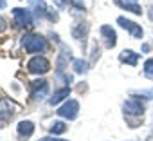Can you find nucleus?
Segmentation results:
<instances>
[{
	"instance_id": "obj_1",
	"label": "nucleus",
	"mask_w": 153,
	"mask_h": 141,
	"mask_svg": "<svg viewBox=\"0 0 153 141\" xmlns=\"http://www.w3.org/2000/svg\"><path fill=\"white\" fill-rule=\"evenodd\" d=\"M22 47L27 52H45L47 47H49V44H47V40L42 34L27 33V34L22 36Z\"/></svg>"
},
{
	"instance_id": "obj_2",
	"label": "nucleus",
	"mask_w": 153,
	"mask_h": 141,
	"mask_svg": "<svg viewBox=\"0 0 153 141\" xmlns=\"http://www.w3.org/2000/svg\"><path fill=\"white\" fill-rule=\"evenodd\" d=\"M27 70L31 74H45L51 70V62L45 56H33L27 62Z\"/></svg>"
},
{
	"instance_id": "obj_3",
	"label": "nucleus",
	"mask_w": 153,
	"mask_h": 141,
	"mask_svg": "<svg viewBox=\"0 0 153 141\" xmlns=\"http://www.w3.org/2000/svg\"><path fill=\"white\" fill-rule=\"evenodd\" d=\"M13 24H15V27H18V29L31 27V26H33V13L27 11V9H22V8L13 9Z\"/></svg>"
},
{
	"instance_id": "obj_4",
	"label": "nucleus",
	"mask_w": 153,
	"mask_h": 141,
	"mask_svg": "<svg viewBox=\"0 0 153 141\" xmlns=\"http://www.w3.org/2000/svg\"><path fill=\"white\" fill-rule=\"evenodd\" d=\"M79 114V103L76 100H67L59 109H58V116L68 119V121H74Z\"/></svg>"
},
{
	"instance_id": "obj_5",
	"label": "nucleus",
	"mask_w": 153,
	"mask_h": 141,
	"mask_svg": "<svg viewBox=\"0 0 153 141\" xmlns=\"http://www.w3.org/2000/svg\"><path fill=\"white\" fill-rule=\"evenodd\" d=\"M49 92V83L45 80H36L31 83V100L38 101V100H43Z\"/></svg>"
},
{
	"instance_id": "obj_6",
	"label": "nucleus",
	"mask_w": 153,
	"mask_h": 141,
	"mask_svg": "<svg viewBox=\"0 0 153 141\" xmlns=\"http://www.w3.org/2000/svg\"><path fill=\"white\" fill-rule=\"evenodd\" d=\"M117 24H119L124 31H128L131 36H135V38H142V34H144V31H142V27H140L139 24H135V22H131V20H128V18H124V16H119V18H117Z\"/></svg>"
},
{
	"instance_id": "obj_7",
	"label": "nucleus",
	"mask_w": 153,
	"mask_h": 141,
	"mask_svg": "<svg viewBox=\"0 0 153 141\" xmlns=\"http://www.w3.org/2000/svg\"><path fill=\"white\" fill-rule=\"evenodd\" d=\"M123 110L128 116H142L144 114V105L139 100H126L124 105H123Z\"/></svg>"
},
{
	"instance_id": "obj_8",
	"label": "nucleus",
	"mask_w": 153,
	"mask_h": 141,
	"mask_svg": "<svg viewBox=\"0 0 153 141\" xmlns=\"http://www.w3.org/2000/svg\"><path fill=\"white\" fill-rule=\"evenodd\" d=\"M101 36H103V42H105V45L106 47H115V44H117V34H115V31L110 27V26H101Z\"/></svg>"
},
{
	"instance_id": "obj_9",
	"label": "nucleus",
	"mask_w": 153,
	"mask_h": 141,
	"mask_svg": "<svg viewBox=\"0 0 153 141\" xmlns=\"http://www.w3.org/2000/svg\"><path fill=\"white\" fill-rule=\"evenodd\" d=\"M16 130H18V137L20 139H29L33 136V132H34V123L29 121V119H24V121L18 123Z\"/></svg>"
},
{
	"instance_id": "obj_10",
	"label": "nucleus",
	"mask_w": 153,
	"mask_h": 141,
	"mask_svg": "<svg viewBox=\"0 0 153 141\" xmlns=\"http://www.w3.org/2000/svg\"><path fill=\"white\" fill-rule=\"evenodd\" d=\"M31 9H33L34 15H38V16H49L51 20H56V16L49 15V9H47V6H45L43 0H31Z\"/></svg>"
},
{
	"instance_id": "obj_11",
	"label": "nucleus",
	"mask_w": 153,
	"mask_h": 141,
	"mask_svg": "<svg viewBox=\"0 0 153 141\" xmlns=\"http://www.w3.org/2000/svg\"><path fill=\"white\" fill-rule=\"evenodd\" d=\"M68 94H70V87L67 85V87H61V89H58L52 96H51V100H49V105H58V103H61L63 100H67L68 98Z\"/></svg>"
},
{
	"instance_id": "obj_12",
	"label": "nucleus",
	"mask_w": 153,
	"mask_h": 141,
	"mask_svg": "<svg viewBox=\"0 0 153 141\" xmlns=\"http://www.w3.org/2000/svg\"><path fill=\"white\" fill-rule=\"evenodd\" d=\"M16 110V105L9 100H0V118H11Z\"/></svg>"
},
{
	"instance_id": "obj_13",
	"label": "nucleus",
	"mask_w": 153,
	"mask_h": 141,
	"mask_svg": "<svg viewBox=\"0 0 153 141\" xmlns=\"http://www.w3.org/2000/svg\"><path fill=\"white\" fill-rule=\"evenodd\" d=\"M114 2H115L119 8H123V9H126V11H130V13H133V15H140V13H142L140 6L135 4V2H128V0H114Z\"/></svg>"
},
{
	"instance_id": "obj_14",
	"label": "nucleus",
	"mask_w": 153,
	"mask_h": 141,
	"mask_svg": "<svg viewBox=\"0 0 153 141\" xmlns=\"http://www.w3.org/2000/svg\"><path fill=\"white\" fill-rule=\"evenodd\" d=\"M119 60H121L123 63H128V65H137V62H139V54L133 52V51H130V49H124V51L119 54Z\"/></svg>"
},
{
	"instance_id": "obj_15",
	"label": "nucleus",
	"mask_w": 153,
	"mask_h": 141,
	"mask_svg": "<svg viewBox=\"0 0 153 141\" xmlns=\"http://www.w3.org/2000/svg\"><path fill=\"white\" fill-rule=\"evenodd\" d=\"M87 34H88V24H85V22H79V24H76V26L72 27V36H74V38L83 40Z\"/></svg>"
},
{
	"instance_id": "obj_16",
	"label": "nucleus",
	"mask_w": 153,
	"mask_h": 141,
	"mask_svg": "<svg viewBox=\"0 0 153 141\" xmlns=\"http://www.w3.org/2000/svg\"><path fill=\"white\" fill-rule=\"evenodd\" d=\"M72 69H74V73H78V74H83V73H87L88 70V63L85 62V60H74L72 62Z\"/></svg>"
},
{
	"instance_id": "obj_17",
	"label": "nucleus",
	"mask_w": 153,
	"mask_h": 141,
	"mask_svg": "<svg viewBox=\"0 0 153 141\" xmlns=\"http://www.w3.org/2000/svg\"><path fill=\"white\" fill-rule=\"evenodd\" d=\"M49 130H51V134H52V136H59V134H63V132L67 130V125H65L63 121H54V123L51 125V128H49Z\"/></svg>"
},
{
	"instance_id": "obj_18",
	"label": "nucleus",
	"mask_w": 153,
	"mask_h": 141,
	"mask_svg": "<svg viewBox=\"0 0 153 141\" xmlns=\"http://www.w3.org/2000/svg\"><path fill=\"white\" fill-rule=\"evenodd\" d=\"M144 74L148 78H153V58H149V60L144 62Z\"/></svg>"
},
{
	"instance_id": "obj_19",
	"label": "nucleus",
	"mask_w": 153,
	"mask_h": 141,
	"mask_svg": "<svg viewBox=\"0 0 153 141\" xmlns=\"http://www.w3.org/2000/svg\"><path fill=\"white\" fill-rule=\"evenodd\" d=\"M133 96H139V98H146V100H153V89L148 91V92H131Z\"/></svg>"
},
{
	"instance_id": "obj_20",
	"label": "nucleus",
	"mask_w": 153,
	"mask_h": 141,
	"mask_svg": "<svg viewBox=\"0 0 153 141\" xmlns=\"http://www.w3.org/2000/svg\"><path fill=\"white\" fill-rule=\"evenodd\" d=\"M40 141H67V139H59L56 136H47V137H42Z\"/></svg>"
},
{
	"instance_id": "obj_21",
	"label": "nucleus",
	"mask_w": 153,
	"mask_h": 141,
	"mask_svg": "<svg viewBox=\"0 0 153 141\" xmlns=\"http://www.w3.org/2000/svg\"><path fill=\"white\" fill-rule=\"evenodd\" d=\"M6 29H7V22H6L2 16H0V33H4Z\"/></svg>"
},
{
	"instance_id": "obj_22",
	"label": "nucleus",
	"mask_w": 153,
	"mask_h": 141,
	"mask_svg": "<svg viewBox=\"0 0 153 141\" xmlns=\"http://www.w3.org/2000/svg\"><path fill=\"white\" fill-rule=\"evenodd\" d=\"M7 4H6V0H0V9H4Z\"/></svg>"
},
{
	"instance_id": "obj_23",
	"label": "nucleus",
	"mask_w": 153,
	"mask_h": 141,
	"mask_svg": "<svg viewBox=\"0 0 153 141\" xmlns=\"http://www.w3.org/2000/svg\"><path fill=\"white\" fill-rule=\"evenodd\" d=\"M149 13H151V15H149V18H151V20H153V6H151V8H149Z\"/></svg>"
}]
</instances>
